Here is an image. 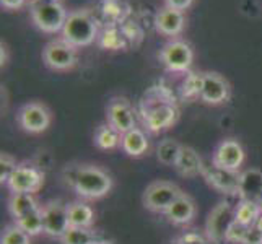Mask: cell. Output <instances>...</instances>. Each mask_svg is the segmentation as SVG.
<instances>
[{
    "mask_svg": "<svg viewBox=\"0 0 262 244\" xmlns=\"http://www.w3.org/2000/svg\"><path fill=\"white\" fill-rule=\"evenodd\" d=\"M62 179L82 201H98L113 189L110 173L95 165H69L62 171Z\"/></svg>",
    "mask_w": 262,
    "mask_h": 244,
    "instance_id": "cell-1",
    "label": "cell"
},
{
    "mask_svg": "<svg viewBox=\"0 0 262 244\" xmlns=\"http://www.w3.org/2000/svg\"><path fill=\"white\" fill-rule=\"evenodd\" d=\"M142 122L147 132L158 134L173 127L179 117L174 95L168 88H151L140 103Z\"/></svg>",
    "mask_w": 262,
    "mask_h": 244,
    "instance_id": "cell-2",
    "label": "cell"
},
{
    "mask_svg": "<svg viewBox=\"0 0 262 244\" xmlns=\"http://www.w3.org/2000/svg\"><path fill=\"white\" fill-rule=\"evenodd\" d=\"M98 38V23L88 10L70 12L62 30V39L74 48H85Z\"/></svg>",
    "mask_w": 262,
    "mask_h": 244,
    "instance_id": "cell-3",
    "label": "cell"
},
{
    "mask_svg": "<svg viewBox=\"0 0 262 244\" xmlns=\"http://www.w3.org/2000/svg\"><path fill=\"white\" fill-rule=\"evenodd\" d=\"M234 221H236V205H233L228 201L219 202L212 209L209 218L205 221V236L212 244L227 242L228 230Z\"/></svg>",
    "mask_w": 262,
    "mask_h": 244,
    "instance_id": "cell-4",
    "label": "cell"
},
{
    "mask_svg": "<svg viewBox=\"0 0 262 244\" xmlns=\"http://www.w3.org/2000/svg\"><path fill=\"white\" fill-rule=\"evenodd\" d=\"M181 194L183 191L176 184L168 181H155L147 186L142 195V202L143 207L153 213H165Z\"/></svg>",
    "mask_w": 262,
    "mask_h": 244,
    "instance_id": "cell-5",
    "label": "cell"
},
{
    "mask_svg": "<svg viewBox=\"0 0 262 244\" xmlns=\"http://www.w3.org/2000/svg\"><path fill=\"white\" fill-rule=\"evenodd\" d=\"M44 184V173L33 163H18V166L7 181L12 192L36 194Z\"/></svg>",
    "mask_w": 262,
    "mask_h": 244,
    "instance_id": "cell-6",
    "label": "cell"
},
{
    "mask_svg": "<svg viewBox=\"0 0 262 244\" xmlns=\"http://www.w3.org/2000/svg\"><path fill=\"white\" fill-rule=\"evenodd\" d=\"M239 171H231L227 168L216 166L210 160V163H204L202 174L205 183L209 184L216 192L225 195H238L239 187Z\"/></svg>",
    "mask_w": 262,
    "mask_h": 244,
    "instance_id": "cell-7",
    "label": "cell"
},
{
    "mask_svg": "<svg viewBox=\"0 0 262 244\" xmlns=\"http://www.w3.org/2000/svg\"><path fill=\"white\" fill-rule=\"evenodd\" d=\"M42 60L52 70L67 72L77 64V49L64 39L51 41L42 49Z\"/></svg>",
    "mask_w": 262,
    "mask_h": 244,
    "instance_id": "cell-8",
    "label": "cell"
},
{
    "mask_svg": "<svg viewBox=\"0 0 262 244\" xmlns=\"http://www.w3.org/2000/svg\"><path fill=\"white\" fill-rule=\"evenodd\" d=\"M33 23L44 33H57L64 30L69 13L62 4H46L31 7Z\"/></svg>",
    "mask_w": 262,
    "mask_h": 244,
    "instance_id": "cell-9",
    "label": "cell"
},
{
    "mask_svg": "<svg viewBox=\"0 0 262 244\" xmlns=\"http://www.w3.org/2000/svg\"><path fill=\"white\" fill-rule=\"evenodd\" d=\"M52 122L51 111L46 104L42 103H26L20 111H18V124L20 127L28 134H42L49 129Z\"/></svg>",
    "mask_w": 262,
    "mask_h": 244,
    "instance_id": "cell-10",
    "label": "cell"
},
{
    "mask_svg": "<svg viewBox=\"0 0 262 244\" xmlns=\"http://www.w3.org/2000/svg\"><path fill=\"white\" fill-rule=\"evenodd\" d=\"M44 233L51 238L60 239L70 228L69 207L60 201H49L42 205Z\"/></svg>",
    "mask_w": 262,
    "mask_h": 244,
    "instance_id": "cell-11",
    "label": "cell"
},
{
    "mask_svg": "<svg viewBox=\"0 0 262 244\" xmlns=\"http://www.w3.org/2000/svg\"><path fill=\"white\" fill-rule=\"evenodd\" d=\"M160 59L169 72L181 74V72H187L191 69L194 52L187 42L174 39L165 44V48L160 52Z\"/></svg>",
    "mask_w": 262,
    "mask_h": 244,
    "instance_id": "cell-12",
    "label": "cell"
},
{
    "mask_svg": "<svg viewBox=\"0 0 262 244\" xmlns=\"http://www.w3.org/2000/svg\"><path fill=\"white\" fill-rule=\"evenodd\" d=\"M107 122L121 134H125L137 127V117L132 104L125 98H113L107 104Z\"/></svg>",
    "mask_w": 262,
    "mask_h": 244,
    "instance_id": "cell-13",
    "label": "cell"
},
{
    "mask_svg": "<svg viewBox=\"0 0 262 244\" xmlns=\"http://www.w3.org/2000/svg\"><path fill=\"white\" fill-rule=\"evenodd\" d=\"M245 160H246L245 148L234 139H227L220 142L212 155V161L216 166L227 168L231 171H239Z\"/></svg>",
    "mask_w": 262,
    "mask_h": 244,
    "instance_id": "cell-14",
    "label": "cell"
},
{
    "mask_svg": "<svg viewBox=\"0 0 262 244\" xmlns=\"http://www.w3.org/2000/svg\"><path fill=\"white\" fill-rule=\"evenodd\" d=\"M231 95L230 83L216 72H205L202 81V93L201 99L207 104L219 106L227 103Z\"/></svg>",
    "mask_w": 262,
    "mask_h": 244,
    "instance_id": "cell-15",
    "label": "cell"
},
{
    "mask_svg": "<svg viewBox=\"0 0 262 244\" xmlns=\"http://www.w3.org/2000/svg\"><path fill=\"white\" fill-rule=\"evenodd\" d=\"M238 201L245 202H262V171L257 168H248L239 174Z\"/></svg>",
    "mask_w": 262,
    "mask_h": 244,
    "instance_id": "cell-16",
    "label": "cell"
},
{
    "mask_svg": "<svg viewBox=\"0 0 262 244\" xmlns=\"http://www.w3.org/2000/svg\"><path fill=\"white\" fill-rule=\"evenodd\" d=\"M195 213H197V205L194 202V198L183 192L169 205V209L165 212V216L169 223L176 225V227H187L195 218Z\"/></svg>",
    "mask_w": 262,
    "mask_h": 244,
    "instance_id": "cell-17",
    "label": "cell"
},
{
    "mask_svg": "<svg viewBox=\"0 0 262 244\" xmlns=\"http://www.w3.org/2000/svg\"><path fill=\"white\" fill-rule=\"evenodd\" d=\"M174 169H176V173L183 178H195L199 174H202L204 160L192 147L183 145L179 158L174 165Z\"/></svg>",
    "mask_w": 262,
    "mask_h": 244,
    "instance_id": "cell-18",
    "label": "cell"
},
{
    "mask_svg": "<svg viewBox=\"0 0 262 244\" xmlns=\"http://www.w3.org/2000/svg\"><path fill=\"white\" fill-rule=\"evenodd\" d=\"M121 148L125 155H129L132 158H140L143 157L150 148V142H148V135L147 132L135 127L129 132L122 134V140H121Z\"/></svg>",
    "mask_w": 262,
    "mask_h": 244,
    "instance_id": "cell-19",
    "label": "cell"
},
{
    "mask_svg": "<svg viewBox=\"0 0 262 244\" xmlns=\"http://www.w3.org/2000/svg\"><path fill=\"white\" fill-rule=\"evenodd\" d=\"M157 30L165 36H178L184 30V12L174 10V8L165 7L157 15Z\"/></svg>",
    "mask_w": 262,
    "mask_h": 244,
    "instance_id": "cell-20",
    "label": "cell"
},
{
    "mask_svg": "<svg viewBox=\"0 0 262 244\" xmlns=\"http://www.w3.org/2000/svg\"><path fill=\"white\" fill-rule=\"evenodd\" d=\"M70 227L77 228H93L95 225V210L86 204V201H75L67 204Z\"/></svg>",
    "mask_w": 262,
    "mask_h": 244,
    "instance_id": "cell-21",
    "label": "cell"
},
{
    "mask_svg": "<svg viewBox=\"0 0 262 244\" xmlns=\"http://www.w3.org/2000/svg\"><path fill=\"white\" fill-rule=\"evenodd\" d=\"M39 207L41 205L34 198V194L28 192H12L10 201H8V210H10L15 220L31 213L33 210L39 209Z\"/></svg>",
    "mask_w": 262,
    "mask_h": 244,
    "instance_id": "cell-22",
    "label": "cell"
},
{
    "mask_svg": "<svg viewBox=\"0 0 262 244\" xmlns=\"http://www.w3.org/2000/svg\"><path fill=\"white\" fill-rule=\"evenodd\" d=\"M121 140H122V134L114 129L110 122L98 125L95 130V145L99 150H116L121 147Z\"/></svg>",
    "mask_w": 262,
    "mask_h": 244,
    "instance_id": "cell-23",
    "label": "cell"
},
{
    "mask_svg": "<svg viewBox=\"0 0 262 244\" xmlns=\"http://www.w3.org/2000/svg\"><path fill=\"white\" fill-rule=\"evenodd\" d=\"M101 239H104V238L93 228L70 227L67 230V233L59 241H60V244H96Z\"/></svg>",
    "mask_w": 262,
    "mask_h": 244,
    "instance_id": "cell-24",
    "label": "cell"
},
{
    "mask_svg": "<svg viewBox=\"0 0 262 244\" xmlns=\"http://www.w3.org/2000/svg\"><path fill=\"white\" fill-rule=\"evenodd\" d=\"M181 145L179 142H176L174 139H165L158 143L157 147V160L165 166H173L176 165V161L179 158V153H181Z\"/></svg>",
    "mask_w": 262,
    "mask_h": 244,
    "instance_id": "cell-25",
    "label": "cell"
},
{
    "mask_svg": "<svg viewBox=\"0 0 262 244\" xmlns=\"http://www.w3.org/2000/svg\"><path fill=\"white\" fill-rule=\"evenodd\" d=\"M15 223L20 227L21 230H25L30 236H38V234L44 233V220H42V205L39 209L33 210L31 213L21 216V218L15 220Z\"/></svg>",
    "mask_w": 262,
    "mask_h": 244,
    "instance_id": "cell-26",
    "label": "cell"
},
{
    "mask_svg": "<svg viewBox=\"0 0 262 244\" xmlns=\"http://www.w3.org/2000/svg\"><path fill=\"white\" fill-rule=\"evenodd\" d=\"M260 205L254 202L238 201L236 204V221L243 223L245 227H252L260 216Z\"/></svg>",
    "mask_w": 262,
    "mask_h": 244,
    "instance_id": "cell-27",
    "label": "cell"
},
{
    "mask_svg": "<svg viewBox=\"0 0 262 244\" xmlns=\"http://www.w3.org/2000/svg\"><path fill=\"white\" fill-rule=\"evenodd\" d=\"M202 81H204V74H189L181 88V96L187 101H194V99L201 98L202 93Z\"/></svg>",
    "mask_w": 262,
    "mask_h": 244,
    "instance_id": "cell-28",
    "label": "cell"
},
{
    "mask_svg": "<svg viewBox=\"0 0 262 244\" xmlns=\"http://www.w3.org/2000/svg\"><path fill=\"white\" fill-rule=\"evenodd\" d=\"M0 244H31V236L16 223H13L4 228L2 236H0Z\"/></svg>",
    "mask_w": 262,
    "mask_h": 244,
    "instance_id": "cell-29",
    "label": "cell"
},
{
    "mask_svg": "<svg viewBox=\"0 0 262 244\" xmlns=\"http://www.w3.org/2000/svg\"><path fill=\"white\" fill-rule=\"evenodd\" d=\"M173 244H212L205 233H199L197 230H189L178 234Z\"/></svg>",
    "mask_w": 262,
    "mask_h": 244,
    "instance_id": "cell-30",
    "label": "cell"
},
{
    "mask_svg": "<svg viewBox=\"0 0 262 244\" xmlns=\"http://www.w3.org/2000/svg\"><path fill=\"white\" fill-rule=\"evenodd\" d=\"M16 166H18V163L10 153H2V155H0V183L7 184L8 178H10V174L13 173Z\"/></svg>",
    "mask_w": 262,
    "mask_h": 244,
    "instance_id": "cell-31",
    "label": "cell"
},
{
    "mask_svg": "<svg viewBox=\"0 0 262 244\" xmlns=\"http://www.w3.org/2000/svg\"><path fill=\"white\" fill-rule=\"evenodd\" d=\"M248 228H249V227H245L243 223L234 221V223L231 225V228L228 230L227 242H231V244H241L243 239H245V236H246Z\"/></svg>",
    "mask_w": 262,
    "mask_h": 244,
    "instance_id": "cell-32",
    "label": "cell"
},
{
    "mask_svg": "<svg viewBox=\"0 0 262 244\" xmlns=\"http://www.w3.org/2000/svg\"><path fill=\"white\" fill-rule=\"evenodd\" d=\"M241 244H262V230H259L256 225L249 227Z\"/></svg>",
    "mask_w": 262,
    "mask_h": 244,
    "instance_id": "cell-33",
    "label": "cell"
},
{
    "mask_svg": "<svg viewBox=\"0 0 262 244\" xmlns=\"http://www.w3.org/2000/svg\"><path fill=\"white\" fill-rule=\"evenodd\" d=\"M165 2H166V7L174 8V10H179V12H184L192 5L194 0H165Z\"/></svg>",
    "mask_w": 262,
    "mask_h": 244,
    "instance_id": "cell-34",
    "label": "cell"
},
{
    "mask_svg": "<svg viewBox=\"0 0 262 244\" xmlns=\"http://www.w3.org/2000/svg\"><path fill=\"white\" fill-rule=\"evenodd\" d=\"M25 2L26 0H0V4L7 10H18V8H21L25 5Z\"/></svg>",
    "mask_w": 262,
    "mask_h": 244,
    "instance_id": "cell-35",
    "label": "cell"
},
{
    "mask_svg": "<svg viewBox=\"0 0 262 244\" xmlns=\"http://www.w3.org/2000/svg\"><path fill=\"white\" fill-rule=\"evenodd\" d=\"M46 4H60V0H31V7H34V5H46Z\"/></svg>",
    "mask_w": 262,
    "mask_h": 244,
    "instance_id": "cell-36",
    "label": "cell"
},
{
    "mask_svg": "<svg viewBox=\"0 0 262 244\" xmlns=\"http://www.w3.org/2000/svg\"><path fill=\"white\" fill-rule=\"evenodd\" d=\"M7 64V48H5V44L2 42V67Z\"/></svg>",
    "mask_w": 262,
    "mask_h": 244,
    "instance_id": "cell-37",
    "label": "cell"
},
{
    "mask_svg": "<svg viewBox=\"0 0 262 244\" xmlns=\"http://www.w3.org/2000/svg\"><path fill=\"white\" fill-rule=\"evenodd\" d=\"M96 244H117L114 239H107V238H104V239H101V241H98Z\"/></svg>",
    "mask_w": 262,
    "mask_h": 244,
    "instance_id": "cell-38",
    "label": "cell"
},
{
    "mask_svg": "<svg viewBox=\"0 0 262 244\" xmlns=\"http://www.w3.org/2000/svg\"><path fill=\"white\" fill-rule=\"evenodd\" d=\"M254 225H256V227H257L259 230H262V213H260V216H259V218H257V221H256Z\"/></svg>",
    "mask_w": 262,
    "mask_h": 244,
    "instance_id": "cell-39",
    "label": "cell"
},
{
    "mask_svg": "<svg viewBox=\"0 0 262 244\" xmlns=\"http://www.w3.org/2000/svg\"><path fill=\"white\" fill-rule=\"evenodd\" d=\"M260 212H262V202H260Z\"/></svg>",
    "mask_w": 262,
    "mask_h": 244,
    "instance_id": "cell-40",
    "label": "cell"
}]
</instances>
